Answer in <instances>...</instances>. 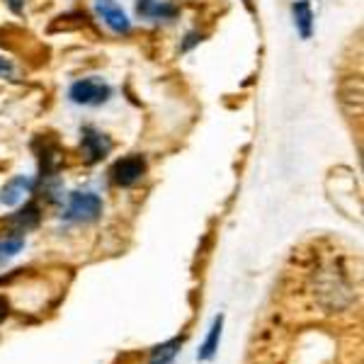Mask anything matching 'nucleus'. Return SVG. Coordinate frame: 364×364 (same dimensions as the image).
I'll return each instance as SVG.
<instances>
[{"mask_svg":"<svg viewBox=\"0 0 364 364\" xmlns=\"http://www.w3.org/2000/svg\"><path fill=\"white\" fill-rule=\"evenodd\" d=\"M109 95H112V87L107 83H102L100 78H83L75 80L68 90L70 102L75 105H85V107H97V105L107 102Z\"/></svg>","mask_w":364,"mask_h":364,"instance_id":"obj_1","label":"nucleus"},{"mask_svg":"<svg viewBox=\"0 0 364 364\" xmlns=\"http://www.w3.org/2000/svg\"><path fill=\"white\" fill-rule=\"evenodd\" d=\"M102 214V199L95 192H70L66 219L68 221H95Z\"/></svg>","mask_w":364,"mask_h":364,"instance_id":"obj_2","label":"nucleus"},{"mask_svg":"<svg viewBox=\"0 0 364 364\" xmlns=\"http://www.w3.org/2000/svg\"><path fill=\"white\" fill-rule=\"evenodd\" d=\"M144 173H146V161L141 156L119 158V161L112 166V170H109L112 180L119 187H132L134 182H139L141 178H144Z\"/></svg>","mask_w":364,"mask_h":364,"instance_id":"obj_3","label":"nucleus"},{"mask_svg":"<svg viewBox=\"0 0 364 364\" xmlns=\"http://www.w3.org/2000/svg\"><path fill=\"white\" fill-rule=\"evenodd\" d=\"M97 15L102 17V22L117 34H129L132 32V22H129L127 13L122 10V5H117L114 0H97L95 3Z\"/></svg>","mask_w":364,"mask_h":364,"instance_id":"obj_4","label":"nucleus"},{"mask_svg":"<svg viewBox=\"0 0 364 364\" xmlns=\"http://www.w3.org/2000/svg\"><path fill=\"white\" fill-rule=\"evenodd\" d=\"M80 146H83V156H85L87 163L102 161V158L112 151V141L105 136L102 132H97V129H92V127L83 129V141H80Z\"/></svg>","mask_w":364,"mask_h":364,"instance_id":"obj_5","label":"nucleus"},{"mask_svg":"<svg viewBox=\"0 0 364 364\" xmlns=\"http://www.w3.org/2000/svg\"><path fill=\"white\" fill-rule=\"evenodd\" d=\"M34 187V180L27 178V175H17L8 182V185L3 187V192H0V204H8V207H15V204H20L25 195H29Z\"/></svg>","mask_w":364,"mask_h":364,"instance_id":"obj_6","label":"nucleus"},{"mask_svg":"<svg viewBox=\"0 0 364 364\" xmlns=\"http://www.w3.org/2000/svg\"><path fill=\"white\" fill-rule=\"evenodd\" d=\"M136 13L146 20H173L178 15V8L161 0H136Z\"/></svg>","mask_w":364,"mask_h":364,"instance_id":"obj_7","label":"nucleus"},{"mask_svg":"<svg viewBox=\"0 0 364 364\" xmlns=\"http://www.w3.org/2000/svg\"><path fill=\"white\" fill-rule=\"evenodd\" d=\"M291 15H294V25L301 34V39H309L314 32V13H311V3L309 0H296L291 5Z\"/></svg>","mask_w":364,"mask_h":364,"instance_id":"obj_8","label":"nucleus"},{"mask_svg":"<svg viewBox=\"0 0 364 364\" xmlns=\"http://www.w3.org/2000/svg\"><path fill=\"white\" fill-rule=\"evenodd\" d=\"M221 326H224V316H219V318L214 321V326H211L209 338L204 340L202 350H199V360H211V357L216 355V350H219V340H221Z\"/></svg>","mask_w":364,"mask_h":364,"instance_id":"obj_9","label":"nucleus"},{"mask_svg":"<svg viewBox=\"0 0 364 364\" xmlns=\"http://www.w3.org/2000/svg\"><path fill=\"white\" fill-rule=\"evenodd\" d=\"M180 345H182V340L175 338V340H170V343L161 345V348H156L154 355H151V364H170L173 362V357L178 355Z\"/></svg>","mask_w":364,"mask_h":364,"instance_id":"obj_10","label":"nucleus"},{"mask_svg":"<svg viewBox=\"0 0 364 364\" xmlns=\"http://www.w3.org/2000/svg\"><path fill=\"white\" fill-rule=\"evenodd\" d=\"M10 221H13V224H17L20 233L27 231V228L37 226V221H39V207H37V204H27V207L22 209L20 214H15Z\"/></svg>","mask_w":364,"mask_h":364,"instance_id":"obj_11","label":"nucleus"},{"mask_svg":"<svg viewBox=\"0 0 364 364\" xmlns=\"http://www.w3.org/2000/svg\"><path fill=\"white\" fill-rule=\"evenodd\" d=\"M22 248H25V238L22 236L0 240V265H3L5 260H10V257H15Z\"/></svg>","mask_w":364,"mask_h":364,"instance_id":"obj_12","label":"nucleus"},{"mask_svg":"<svg viewBox=\"0 0 364 364\" xmlns=\"http://www.w3.org/2000/svg\"><path fill=\"white\" fill-rule=\"evenodd\" d=\"M199 42H202V34H197V32H190L185 37V42H182V46H180V51H190L192 46H197Z\"/></svg>","mask_w":364,"mask_h":364,"instance_id":"obj_13","label":"nucleus"},{"mask_svg":"<svg viewBox=\"0 0 364 364\" xmlns=\"http://www.w3.org/2000/svg\"><path fill=\"white\" fill-rule=\"evenodd\" d=\"M5 3H8V8L13 10L15 15H20L22 10H25V0H5Z\"/></svg>","mask_w":364,"mask_h":364,"instance_id":"obj_14","label":"nucleus"},{"mask_svg":"<svg viewBox=\"0 0 364 364\" xmlns=\"http://www.w3.org/2000/svg\"><path fill=\"white\" fill-rule=\"evenodd\" d=\"M13 73V63L8 58H0V75H10Z\"/></svg>","mask_w":364,"mask_h":364,"instance_id":"obj_15","label":"nucleus"},{"mask_svg":"<svg viewBox=\"0 0 364 364\" xmlns=\"http://www.w3.org/2000/svg\"><path fill=\"white\" fill-rule=\"evenodd\" d=\"M8 316V301H5V296H0V321Z\"/></svg>","mask_w":364,"mask_h":364,"instance_id":"obj_16","label":"nucleus"}]
</instances>
